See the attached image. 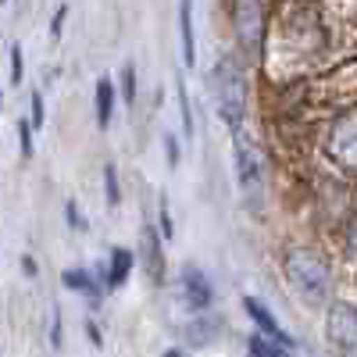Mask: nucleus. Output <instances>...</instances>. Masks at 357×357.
Segmentation results:
<instances>
[{
    "instance_id": "nucleus-1",
    "label": "nucleus",
    "mask_w": 357,
    "mask_h": 357,
    "mask_svg": "<svg viewBox=\"0 0 357 357\" xmlns=\"http://www.w3.org/2000/svg\"><path fill=\"white\" fill-rule=\"evenodd\" d=\"M286 279L289 286L304 296L307 304H325L329 301V293H333V272H329V264H325L321 254L307 250V247H296L286 254Z\"/></svg>"
},
{
    "instance_id": "nucleus-16",
    "label": "nucleus",
    "mask_w": 357,
    "mask_h": 357,
    "mask_svg": "<svg viewBox=\"0 0 357 357\" xmlns=\"http://www.w3.org/2000/svg\"><path fill=\"white\" fill-rule=\"evenodd\" d=\"M104 190H107V204L118 207L122 193H118V168H114V165H104Z\"/></svg>"
},
{
    "instance_id": "nucleus-17",
    "label": "nucleus",
    "mask_w": 357,
    "mask_h": 357,
    "mask_svg": "<svg viewBox=\"0 0 357 357\" xmlns=\"http://www.w3.org/2000/svg\"><path fill=\"white\" fill-rule=\"evenodd\" d=\"M178 107H183V132L193 136V111H190V97H186V82L178 79Z\"/></svg>"
},
{
    "instance_id": "nucleus-8",
    "label": "nucleus",
    "mask_w": 357,
    "mask_h": 357,
    "mask_svg": "<svg viewBox=\"0 0 357 357\" xmlns=\"http://www.w3.org/2000/svg\"><path fill=\"white\" fill-rule=\"evenodd\" d=\"M139 254H143V264H146V272H151V279L161 286L165 282V257H161V240H158V232L151 225H143L139 229Z\"/></svg>"
},
{
    "instance_id": "nucleus-4",
    "label": "nucleus",
    "mask_w": 357,
    "mask_h": 357,
    "mask_svg": "<svg viewBox=\"0 0 357 357\" xmlns=\"http://www.w3.org/2000/svg\"><path fill=\"white\" fill-rule=\"evenodd\" d=\"M232 29L247 54L261 50L264 40V4L261 0H232Z\"/></svg>"
},
{
    "instance_id": "nucleus-14",
    "label": "nucleus",
    "mask_w": 357,
    "mask_h": 357,
    "mask_svg": "<svg viewBox=\"0 0 357 357\" xmlns=\"http://www.w3.org/2000/svg\"><path fill=\"white\" fill-rule=\"evenodd\" d=\"M247 350H250V357H286V350L289 347H282V343H275L272 336H250L247 340Z\"/></svg>"
},
{
    "instance_id": "nucleus-22",
    "label": "nucleus",
    "mask_w": 357,
    "mask_h": 357,
    "mask_svg": "<svg viewBox=\"0 0 357 357\" xmlns=\"http://www.w3.org/2000/svg\"><path fill=\"white\" fill-rule=\"evenodd\" d=\"M65 18H68V8H57V15H54V22H50V36H54V40L61 36V25H65Z\"/></svg>"
},
{
    "instance_id": "nucleus-12",
    "label": "nucleus",
    "mask_w": 357,
    "mask_h": 357,
    "mask_svg": "<svg viewBox=\"0 0 357 357\" xmlns=\"http://www.w3.org/2000/svg\"><path fill=\"white\" fill-rule=\"evenodd\" d=\"M61 282H65L68 289H75V293H86V296H89V304L100 307V286L93 282V275H89L86 268H68V272L61 275Z\"/></svg>"
},
{
    "instance_id": "nucleus-10",
    "label": "nucleus",
    "mask_w": 357,
    "mask_h": 357,
    "mask_svg": "<svg viewBox=\"0 0 357 357\" xmlns=\"http://www.w3.org/2000/svg\"><path fill=\"white\" fill-rule=\"evenodd\" d=\"M178 33H183V65L193 68L197 50H193V0H178Z\"/></svg>"
},
{
    "instance_id": "nucleus-30",
    "label": "nucleus",
    "mask_w": 357,
    "mask_h": 357,
    "mask_svg": "<svg viewBox=\"0 0 357 357\" xmlns=\"http://www.w3.org/2000/svg\"><path fill=\"white\" fill-rule=\"evenodd\" d=\"M165 357H186V354H183V350H168Z\"/></svg>"
},
{
    "instance_id": "nucleus-27",
    "label": "nucleus",
    "mask_w": 357,
    "mask_h": 357,
    "mask_svg": "<svg viewBox=\"0 0 357 357\" xmlns=\"http://www.w3.org/2000/svg\"><path fill=\"white\" fill-rule=\"evenodd\" d=\"M86 333H89V343H93V347H104V340H100V329H97L93 321L86 325Z\"/></svg>"
},
{
    "instance_id": "nucleus-2",
    "label": "nucleus",
    "mask_w": 357,
    "mask_h": 357,
    "mask_svg": "<svg viewBox=\"0 0 357 357\" xmlns=\"http://www.w3.org/2000/svg\"><path fill=\"white\" fill-rule=\"evenodd\" d=\"M211 97L218 107V118L229 126H240L247 114V79L243 68L236 65V57H218L211 72Z\"/></svg>"
},
{
    "instance_id": "nucleus-3",
    "label": "nucleus",
    "mask_w": 357,
    "mask_h": 357,
    "mask_svg": "<svg viewBox=\"0 0 357 357\" xmlns=\"http://www.w3.org/2000/svg\"><path fill=\"white\" fill-rule=\"evenodd\" d=\"M325 336H329V343L340 357H357V307L347 304V301L329 304V314H325Z\"/></svg>"
},
{
    "instance_id": "nucleus-29",
    "label": "nucleus",
    "mask_w": 357,
    "mask_h": 357,
    "mask_svg": "<svg viewBox=\"0 0 357 357\" xmlns=\"http://www.w3.org/2000/svg\"><path fill=\"white\" fill-rule=\"evenodd\" d=\"M22 268H25L29 275H36V261H33V257H25V261H22Z\"/></svg>"
},
{
    "instance_id": "nucleus-11",
    "label": "nucleus",
    "mask_w": 357,
    "mask_h": 357,
    "mask_svg": "<svg viewBox=\"0 0 357 357\" xmlns=\"http://www.w3.org/2000/svg\"><path fill=\"white\" fill-rule=\"evenodd\" d=\"M129 272H132V254L126 247H114L111 250V261H107V272H104V282L111 289H118V286L129 279Z\"/></svg>"
},
{
    "instance_id": "nucleus-6",
    "label": "nucleus",
    "mask_w": 357,
    "mask_h": 357,
    "mask_svg": "<svg viewBox=\"0 0 357 357\" xmlns=\"http://www.w3.org/2000/svg\"><path fill=\"white\" fill-rule=\"evenodd\" d=\"M232 161H236V178H240L243 190H254L261 183V165H257V151L247 139V132L232 136Z\"/></svg>"
},
{
    "instance_id": "nucleus-21",
    "label": "nucleus",
    "mask_w": 357,
    "mask_h": 357,
    "mask_svg": "<svg viewBox=\"0 0 357 357\" xmlns=\"http://www.w3.org/2000/svg\"><path fill=\"white\" fill-rule=\"evenodd\" d=\"M165 154H168V165H178V139L172 132L165 136Z\"/></svg>"
},
{
    "instance_id": "nucleus-28",
    "label": "nucleus",
    "mask_w": 357,
    "mask_h": 357,
    "mask_svg": "<svg viewBox=\"0 0 357 357\" xmlns=\"http://www.w3.org/2000/svg\"><path fill=\"white\" fill-rule=\"evenodd\" d=\"M54 347H61V314H54Z\"/></svg>"
},
{
    "instance_id": "nucleus-7",
    "label": "nucleus",
    "mask_w": 357,
    "mask_h": 357,
    "mask_svg": "<svg viewBox=\"0 0 357 357\" xmlns=\"http://www.w3.org/2000/svg\"><path fill=\"white\" fill-rule=\"evenodd\" d=\"M183 279H178V286H183V301L193 307V311H204L207 304H211V282L204 279V272L197 264H183V272H178Z\"/></svg>"
},
{
    "instance_id": "nucleus-23",
    "label": "nucleus",
    "mask_w": 357,
    "mask_h": 357,
    "mask_svg": "<svg viewBox=\"0 0 357 357\" xmlns=\"http://www.w3.org/2000/svg\"><path fill=\"white\" fill-rule=\"evenodd\" d=\"M172 215H168V204H161V236H165V240H172Z\"/></svg>"
},
{
    "instance_id": "nucleus-26",
    "label": "nucleus",
    "mask_w": 357,
    "mask_h": 357,
    "mask_svg": "<svg viewBox=\"0 0 357 357\" xmlns=\"http://www.w3.org/2000/svg\"><path fill=\"white\" fill-rule=\"evenodd\" d=\"M347 247L357 254V215L350 218V229H347Z\"/></svg>"
},
{
    "instance_id": "nucleus-9",
    "label": "nucleus",
    "mask_w": 357,
    "mask_h": 357,
    "mask_svg": "<svg viewBox=\"0 0 357 357\" xmlns=\"http://www.w3.org/2000/svg\"><path fill=\"white\" fill-rule=\"evenodd\" d=\"M243 307H247V314L254 318V325H257V329L264 333V336H272L275 343H282V347H293V340L279 329V321L272 318V311H268L261 301H254V296H243Z\"/></svg>"
},
{
    "instance_id": "nucleus-13",
    "label": "nucleus",
    "mask_w": 357,
    "mask_h": 357,
    "mask_svg": "<svg viewBox=\"0 0 357 357\" xmlns=\"http://www.w3.org/2000/svg\"><path fill=\"white\" fill-rule=\"evenodd\" d=\"M111 111H114V86L107 75L97 79V126L107 129L111 126Z\"/></svg>"
},
{
    "instance_id": "nucleus-24",
    "label": "nucleus",
    "mask_w": 357,
    "mask_h": 357,
    "mask_svg": "<svg viewBox=\"0 0 357 357\" xmlns=\"http://www.w3.org/2000/svg\"><path fill=\"white\" fill-rule=\"evenodd\" d=\"M43 97L40 93H33V126H43Z\"/></svg>"
},
{
    "instance_id": "nucleus-20",
    "label": "nucleus",
    "mask_w": 357,
    "mask_h": 357,
    "mask_svg": "<svg viewBox=\"0 0 357 357\" xmlns=\"http://www.w3.org/2000/svg\"><path fill=\"white\" fill-rule=\"evenodd\" d=\"M11 82H22V47H11Z\"/></svg>"
},
{
    "instance_id": "nucleus-15",
    "label": "nucleus",
    "mask_w": 357,
    "mask_h": 357,
    "mask_svg": "<svg viewBox=\"0 0 357 357\" xmlns=\"http://www.w3.org/2000/svg\"><path fill=\"white\" fill-rule=\"evenodd\" d=\"M218 333H222V325H218V321H193L190 329H186V340L197 343V347H207V343H215Z\"/></svg>"
},
{
    "instance_id": "nucleus-19",
    "label": "nucleus",
    "mask_w": 357,
    "mask_h": 357,
    "mask_svg": "<svg viewBox=\"0 0 357 357\" xmlns=\"http://www.w3.org/2000/svg\"><path fill=\"white\" fill-rule=\"evenodd\" d=\"M18 132H22V154L29 158V154H33V126H29L25 118H22V122H18Z\"/></svg>"
},
{
    "instance_id": "nucleus-18",
    "label": "nucleus",
    "mask_w": 357,
    "mask_h": 357,
    "mask_svg": "<svg viewBox=\"0 0 357 357\" xmlns=\"http://www.w3.org/2000/svg\"><path fill=\"white\" fill-rule=\"evenodd\" d=\"M122 93H126V104H136V68L132 65L122 68Z\"/></svg>"
},
{
    "instance_id": "nucleus-5",
    "label": "nucleus",
    "mask_w": 357,
    "mask_h": 357,
    "mask_svg": "<svg viewBox=\"0 0 357 357\" xmlns=\"http://www.w3.org/2000/svg\"><path fill=\"white\" fill-rule=\"evenodd\" d=\"M325 151H329V158L340 161L343 168L357 172V111H347L333 122L329 139H325Z\"/></svg>"
},
{
    "instance_id": "nucleus-25",
    "label": "nucleus",
    "mask_w": 357,
    "mask_h": 357,
    "mask_svg": "<svg viewBox=\"0 0 357 357\" xmlns=\"http://www.w3.org/2000/svg\"><path fill=\"white\" fill-rule=\"evenodd\" d=\"M65 215H68V225H72V229H86V222H82V218H79V211H75V204H68V207H65Z\"/></svg>"
}]
</instances>
